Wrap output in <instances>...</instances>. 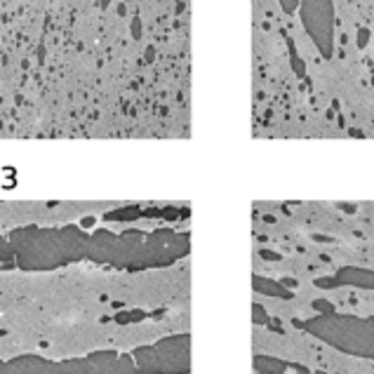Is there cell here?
Here are the masks:
<instances>
[{
  "mask_svg": "<svg viewBox=\"0 0 374 374\" xmlns=\"http://www.w3.org/2000/svg\"><path fill=\"white\" fill-rule=\"evenodd\" d=\"M299 17L311 40L325 59L334 57V0H299Z\"/></svg>",
  "mask_w": 374,
  "mask_h": 374,
  "instance_id": "obj_1",
  "label": "cell"
},
{
  "mask_svg": "<svg viewBox=\"0 0 374 374\" xmlns=\"http://www.w3.org/2000/svg\"><path fill=\"white\" fill-rule=\"evenodd\" d=\"M289 57H292V64H294V73L304 75V62L297 57V50H294V43L289 40Z\"/></svg>",
  "mask_w": 374,
  "mask_h": 374,
  "instance_id": "obj_2",
  "label": "cell"
},
{
  "mask_svg": "<svg viewBox=\"0 0 374 374\" xmlns=\"http://www.w3.org/2000/svg\"><path fill=\"white\" fill-rule=\"evenodd\" d=\"M280 7L285 14H292V12L299 10V0H280Z\"/></svg>",
  "mask_w": 374,
  "mask_h": 374,
  "instance_id": "obj_3",
  "label": "cell"
},
{
  "mask_svg": "<svg viewBox=\"0 0 374 374\" xmlns=\"http://www.w3.org/2000/svg\"><path fill=\"white\" fill-rule=\"evenodd\" d=\"M367 43H370V29L360 26V29H358V47L363 50V47H367Z\"/></svg>",
  "mask_w": 374,
  "mask_h": 374,
  "instance_id": "obj_4",
  "label": "cell"
},
{
  "mask_svg": "<svg viewBox=\"0 0 374 374\" xmlns=\"http://www.w3.org/2000/svg\"><path fill=\"white\" fill-rule=\"evenodd\" d=\"M132 33H134V38H139V19H134V26H132Z\"/></svg>",
  "mask_w": 374,
  "mask_h": 374,
  "instance_id": "obj_5",
  "label": "cell"
},
{
  "mask_svg": "<svg viewBox=\"0 0 374 374\" xmlns=\"http://www.w3.org/2000/svg\"><path fill=\"white\" fill-rule=\"evenodd\" d=\"M99 2H101V5H108V0H99Z\"/></svg>",
  "mask_w": 374,
  "mask_h": 374,
  "instance_id": "obj_6",
  "label": "cell"
}]
</instances>
